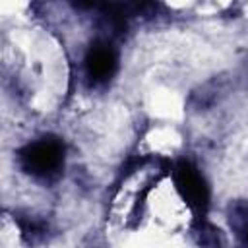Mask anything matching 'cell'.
Wrapping results in <instances>:
<instances>
[{
    "mask_svg": "<svg viewBox=\"0 0 248 248\" xmlns=\"http://www.w3.org/2000/svg\"><path fill=\"white\" fill-rule=\"evenodd\" d=\"M21 167L35 176H48L62 167L64 145L56 138H43L35 143H29L19 153Z\"/></svg>",
    "mask_w": 248,
    "mask_h": 248,
    "instance_id": "cell-1",
    "label": "cell"
},
{
    "mask_svg": "<svg viewBox=\"0 0 248 248\" xmlns=\"http://www.w3.org/2000/svg\"><path fill=\"white\" fill-rule=\"evenodd\" d=\"M174 180L180 196L196 215H203L209 205V190L202 174L190 163H180L174 170Z\"/></svg>",
    "mask_w": 248,
    "mask_h": 248,
    "instance_id": "cell-2",
    "label": "cell"
},
{
    "mask_svg": "<svg viewBox=\"0 0 248 248\" xmlns=\"http://www.w3.org/2000/svg\"><path fill=\"white\" fill-rule=\"evenodd\" d=\"M85 68L91 79L95 81L108 79L116 68V56L112 48H108L107 45H93L85 56Z\"/></svg>",
    "mask_w": 248,
    "mask_h": 248,
    "instance_id": "cell-3",
    "label": "cell"
},
{
    "mask_svg": "<svg viewBox=\"0 0 248 248\" xmlns=\"http://www.w3.org/2000/svg\"><path fill=\"white\" fill-rule=\"evenodd\" d=\"M103 12H105V17L108 19V23H110L116 31H124V29H126V10H124L122 4L110 0V2L105 4V10H103Z\"/></svg>",
    "mask_w": 248,
    "mask_h": 248,
    "instance_id": "cell-4",
    "label": "cell"
},
{
    "mask_svg": "<svg viewBox=\"0 0 248 248\" xmlns=\"http://www.w3.org/2000/svg\"><path fill=\"white\" fill-rule=\"evenodd\" d=\"M99 0H72V4L76 8H81V10H87V8H93Z\"/></svg>",
    "mask_w": 248,
    "mask_h": 248,
    "instance_id": "cell-5",
    "label": "cell"
},
{
    "mask_svg": "<svg viewBox=\"0 0 248 248\" xmlns=\"http://www.w3.org/2000/svg\"><path fill=\"white\" fill-rule=\"evenodd\" d=\"M136 10H143V8H147L149 4H151V0H128Z\"/></svg>",
    "mask_w": 248,
    "mask_h": 248,
    "instance_id": "cell-6",
    "label": "cell"
}]
</instances>
